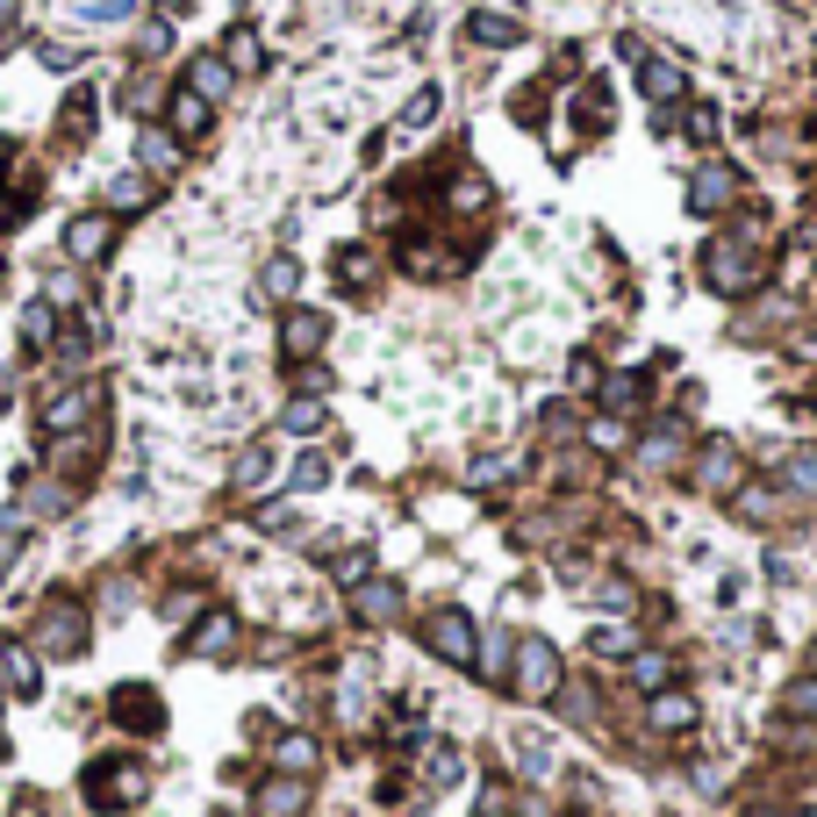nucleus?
Wrapping results in <instances>:
<instances>
[{
  "instance_id": "f257e3e1",
  "label": "nucleus",
  "mask_w": 817,
  "mask_h": 817,
  "mask_svg": "<svg viewBox=\"0 0 817 817\" xmlns=\"http://www.w3.org/2000/svg\"><path fill=\"white\" fill-rule=\"evenodd\" d=\"M510 681H516V696L524 703H552L566 688V674H560V653L545 646V638H524L516 646V667H510Z\"/></svg>"
},
{
  "instance_id": "5701e85b",
  "label": "nucleus",
  "mask_w": 817,
  "mask_h": 817,
  "mask_svg": "<svg viewBox=\"0 0 817 817\" xmlns=\"http://www.w3.org/2000/svg\"><path fill=\"white\" fill-rule=\"evenodd\" d=\"M631 681H638L646 696H660L667 681H674V660H667V653H631Z\"/></svg>"
},
{
  "instance_id": "a878e982",
  "label": "nucleus",
  "mask_w": 817,
  "mask_h": 817,
  "mask_svg": "<svg viewBox=\"0 0 817 817\" xmlns=\"http://www.w3.org/2000/svg\"><path fill=\"white\" fill-rule=\"evenodd\" d=\"M230 480H237V488H258V480H272V452H266V444H244L237 466H230Z\"/></svg>"
},
{
  "instance_id": "ddd939ff",
  "label": "nucleus",
  "mask_w": 817,
  "mask_h": 817,
  "mask_svg": "<svg viewBox=\"0 0 817 817\" xmlns=\"http://www.w3.org/2000/svg\"><path fill=\"white\" fill-rule=\"evenodd\" d=\"M638 94H646V101H681L688 80H681V65H667V58H638Z\"/></svg>"
},
{
  "instance_id": "1a4fd4ad",
  "label": "nucleus",
  "mask_w": 817,
  "mask_h": 817,
  "mask_svg": "<svg viewBox=\"0 0 817 817\" xmlns=\"http://www.w3.org/2000/svg\"><path fill=\"white\" fill-rule=\"evenodd\" d=\"M94 424V388H51L44 394V430H86Z\"/></svg>"
},
{
  "instance_id": "6e6552de",
  "label": "nucleus",
  "mask_w": 817,
  "mask_h": 817,
  "mask_svg": "<svg viewBox=\"0 0 817 817\" xmlns=\"http://www.w3.org/2000/svg\"><path fill=\"white\" fill-rule=\"evenodd\" d=\"M696 488L703 495H739V488H746V466H739L732 444H710V452L696 460Z\"/></svg>"
},
{
  "instance_id": "20e7f679",
  "label": "nucleus",
  "mask_w": 817,
  "mask_h": 817,
  "mask_svg": "<svg viewBox=\"0 0 817 817\" xmlns=\"http://www.w3.org/2000/svg\"><path fill=\"white\" fill-rule=\"evenodd\" d=\"M36 646L51 653V660H80L86 653V610L80 602H51L44 624H36Z\"/></svg>"
},
{
  "instance_id": "412c9836",
  "label": "nucleus",
  "mask_w": 817,
  "mask_h": 817,
  "mask_svg": "<svg viewBox=\"0 0 817 817\" xmlns=\"http://www.w3.org/2000/svg\"><path fill=\"white\" fill-rule=\"evenodd\" d=\"M638 460H646L653 474H667V466L681 460V424H660V430H653L646 444H638Z\"/></svg>"
},
{
  "instance_id": "393cba45",
  "label": "nucleus",
  "mask_w": 817,
  "mask_h": 817,
  "mask_svg": "<svg viewBox=\"0 0 817 817\" xmlns=\"http://www.w3.org/2000/svg\"><path fill=\"white\" fill-rule=\"evenodd\" d=\"M272 767H288V775H308V767H316V739L288 732L280 746H272Z\"/></svg>"
},
{
  "instance_id": "0eeeda50",
  "label": "nucleus",
  "mask_w": 817,
  "mask_h": 817,
  "mask_svg": "<svg viewBox=\"0 0 817 817\" xmlns=\"http://www.w3.org/2000/svg\"><path fill=\"white\" fill-rule=\"evenodd\" d=\"M330 338V316H316V308H288V324H280V352L288 358H316Z\"/></svg>"
},
{
  "instance_id": "dca6fc26",
  "label": "nucleus",
  "mask_w": 817,
  "mask_h": 817,
  "mask_svg": "<svg viewBox=\"0 0 817 817\" xmlns=\"http://www.w3.org/2000/svg\"><path fill=\"white\" fill-rule=\"evenodd\" d=\"M352 610L366 617V624H388L394 610H402V588L394 581H358V596H352Z\"/></svg>"
},
{
  "instance_id": "7ed1b4c3",
  "label": "nucleus",
  "mask_w": 817,
  "mask_h": 817,
  "mask_svg": "<svg viewBox=\"0 0 817 817\" xmlns=\"http://www.w3.org/2000/svg\"><path fill=\"white\" fill-rule=\"evenodd\" d=\"M424 646L438 653V660H452V667H480V638H474V617L466 610H438L424 624Z\"/></svg>"
},
{
  "instance_id": "72a5a7b5",
  "label": "nucleus",
  "mask_w": 817,
  "mask_h": 817,
  "mask_svg": "<svg viewBox=\"0 0 817 817\" xmlns=\"http://www.w3.org/2000/svg\"><path fill=\"white\" fill-rule=\"evenodd\" d=\"M258 58H266V51H258V36H252V29L230 36V72H258Z\"/></svg>"
},
{
  "instance_id": "6ab92c4d",
  "label": "nucleus",
  "mask_w": 817,
  "mask_h": 817,
  "mask_svg": "<svg viewBox=\"0 0 817 817\" xmlns=\"http://www.w3.org/2000/svg\"><path fill=\"white\" fill-rule=\"evenodd\" d=\"M144 202H151V172H115L108 180V216H130Z\"/></svg>"
},
{
  "instance_id": "473e14b6",
  "label": "nucleus",
  "mask_w": 817,
  "mask_h": 817,
  "mask_svg": "<svg viewBox=\"0 0 817 817\" xmlns=\"http://www.w3.org/2000/svg\"><path fill=\"white\" fill-rule=\"evenodd\" d=\"M638 646V631L631 624H602V631H588V653H631Z\"/></svg>"
},
{
  "instance_id": "ea45409f",
  "label": "nucleus",
  "mask_w": 817,
  "mask_h": 817,
  "mask_svg": "<svg viewBox=\"0 0 817 817\" xmlns=\"http://www.w3.org/2000/svg\"><path fill=\"white\" fill-rule=\"evenodd\" d=\"M488 202V187H480V180H460V187H452V208H480Z\"/></svg>"
},
{
  "instance_id": "7c9ffc66",
  "label": "nucleus",
  "mask_w": 817,
  "mask_h": 817,
  "mask_svg": "<svg viewBox=\"0 0 817 817\" xmlns=\"http://www.w3.org/2000/svg\"><path fill=\"white\" fill-rule=\"evenodd\" d=\"M782 480H789L796 495H817V452H789V460H782Z\"/></svg>"
},
{
  "instance_id": "f704fd0d",
  "label": "nucleus",
  "mask_w": 817,
  "mask_h": 817,
  "mask_svg": "<svg viewBox=\"0 0 817 817\" xmlns=\"http://www.w3.org/2000/svg\"><path fill=\"white\" fill-rule=\"evenodd\" d=\"M36 58H44V65H51V72H72V65H80L86 51H72V44H51V36H44V44H36Z\"/></svg>"
},
{
  "instance_id": "423d86ee",
  "label": "nucleus",
  "mask_w": 817,
  "mask_h": 817,
  "mask_svg": "<svg viewBox=\"0 0 817 817\" xmlns=\"http://www.w3.org/2000/svg\"><path fill=\"white\" fill-rule=\"evenodd\" d=\"M108 717L130 724V732H158V724H166V710H158V696L144 688V681H122L115 696H108Z\"/></svg>"
},
{
  "instance_id": "39448f33",
  "label": "nucleus",
  "mask_w": 817,
  "mask_h": 817,
  "mask_svg": "<svg viewBox=\"0 0 817 817\" xmlns=\"http://www.w3.org/2000/svg\"><path fill=\"white\" fill-rule=\"evenodd\" d=\"M108 244H115V222H108V208H86V216L65 222V258H72V266H94V258H108Z\"/></svg>"
},
{
  "instance_id": "9b49d317",
  "label": "nucleus",
  "mask_w": 817,
  "mask_h": 817,
  "mask_svg": "<svg viewBox=\"0 0 817 817\" xmlns=\"http://www.w3.org/2000/svg\"><path fill=\"white\" fill-rule=\"evenodd\" d=\"M230 86H237V72H230V58L202 51V58H194V65H187V94H202L208 108H216L222 94H230Z\"/></svg>"
},
{
  "instance_id": "4468645a",
  "label": "nucleus",
  "mask_w": 817,
  "mask_h": 817,
  "mask_svg": "<svg viewBox=\"0 0 817 817\" xmlns=\"http://www.w3.org/2000/svg\"><path fill=\"white\" fill-rule=\"evenodd\" d=\"M258 810H266V817H302L308 810V782H302V775L266 782V789H258Z\"/></svg>"
},
{
  "instance_id": "79ce46f5",
  "label": "nucleus",
  "mask_w": 817,
  "mask_h": 817,
  "mask_svg": "<svg viewBox=\"0 0 817 817\" xmlns=\"http://www.w3.org/2000/svg\"><path fill=\"white\" fill-rule=\"evenodd\" d=\"M488 817H495V810H488Z\"/></svg>"
},
{
  "instance_id": "b1692460",
  "label": "nucleus",
  "mask_w": 817,
  "mask_h": 817,
  "mask_svg": "<svg viewBox=\"0 0 817 817\" xmlns=\"http://www.w3.org/2000/svg\"><path fill=\"white\" fill-rule=\"evenodd\" d=\"M466 36H474V44H488V51H510V44H516V22H510V15H474V22H466Z\"/></svg>"
},
{
  "instance_id": "aec40b11",
  "label": "nucleus",
  "mask_w": 817,
  "mask_h": 817,
  "mask_svg": "<svg viewBox=\"0 0 817 817\" xmlns=\"http://www.w3.org/2000/svg\"><path fill=\"white\" fill-rule=\"evenodd\" d=\"M688 724H696V703L660 688V696H653V732H688Z\"/></svg>"
},
{
  "instance_id": "c756f323",
  "label": "nucleus",
  "mask_w": 817,
  "mask_h": 817,
  "mask_svg": "<svg viewBox=\"0 0 817 817\" xmlns=\"http://www.w3.org/2000/svg\"><path fill=\"white\" fill-rule=\"evenodd\" d=\"M438 86H424V94H408V108H402V130H430V122H438Z\"/></svg>"
},
{
  "instance_id": "f03ea898",
  "label": "nucleus",
  "mask_w": 817,
  "mask_h": 817,
  "mask_svg": "<svg viewBox=\"0 0 817 817\" xmlns=\"http://www.w3.org/2000/svg\"><path fill=\"white\" fill-rule=\"evenodd\" d=\"M703 272H710V288L717 294H746L753 280H760V252L739 237H717L710 252H703Z\"/></svg>"
},
{
  "instance_id": "9d476101",
  "label": "nucleus",
  "mask_w": 817,
  "mask_h": 817,
  "mask_svg": "<svg viewBox=\"0 0 817 817\" xmlns=\"http://www.w3.org/2000/svg\"><path fill=\"white\" fill-rule=\"evenodd\" d=\"M732 194H739L732 166H703L696 180H688V208H696V216H717V208H732Z\"/></svg>"
},
{
  "instance_id": "2f4dec72",
  "label": "nucleus",
  "mask_w": 817,
  "mask_h": 817,
  "mask_svg": "<svg viewBox=\"0 0 817 817\" xmlns=\"http://www.w3.org/2000/svg\"><path fill=\"white\" fill-rule=\"evenodd\" d=\"M86 130H94V94H72V101H65V130H58V136H65V144H80Z\"/></svg>"
},
{
  "instance_id": "4be33fe9",
  "label": "nucleus",
  "mask_w": 817,
  "mask_h": 817,
  "mask_svg": "<svg viewBox=\"0 0 817 817\" xmlns=\"http://www.w3.org/2000/svg\"><path fill=\"white\" fill-rule=\"evenodd\" d=\"M294 280H302V266H294V258L280 252V258H266V272H258V294H266V302H288V294H294Z\"/></svg>"
},
{
  "instance_id": "2eb2a0df",
  "label": "nucleus",
  "mask_w": 817,
  "mask_h": 817,
  "mask_svg": "<svg viewBox=\"0 0 817 817\" xmlns=\"http://www.w3.org/2000/svg\"><path fill=\"white\" fill-rule=\"evenodd\" d=\"M208 122H216V115H208V101L180 86V94H172V136H180V144H202V136H208Z\"/></svg>"
},
{
  "instance_id": "c85d7f7f",
  "label": "nucleus",
  "mask_w": 817,
  "mask_h": 817,
  "mask_svg": "<svg viewBox=\"0 0 817 817\" xmlns=\"http://www.w3.org/2000/svg\"><path fill=\"white\" fill-rule=\"evenodd\" d=\"M280 424H288L294 438H308V430H324V402H316V394H302V402L280 408Z\"/></svg>"
},
{
  "instance_id": "e433bc0d",
  "label": "nucleus",
  "mask_w": 817,
  "mask_h": 817,
  "mask_svg": "<svg viewBox=\"0 0 817 817\" xmlns=\"http://www.w3.org/2000/svg\"><path fill=\"white\" fill-rule=\"evenodd\" d=\"M789 710H796V717H817V681H796V688H789Z\"/></svg>"
},
{
  "instance_id": "f3484780",
  "label": "nucleus",
  "mask_w": 817,
  "mask_h": 817,
  "mask_svg": "<svg viewBox=\"0 0 817 817\" xmlns=\"http://www.w3.org/2000/svg\"><path fill=\"white\" fill-rule=\"evenodd\" d=\"M230 646H237V617H202V631H194V638H187V653H194V660H216V653H230Z\"/></svg>"
},
{
  "instance_id": "58836bf2",
  "label": "nucleus",
  "mask_w": 817,
  "mask_h": 817,
  "mask_svg": "<svg viewBox=\"0 0 817 817\" xmlns=\"http://www.w3.org/2000/svg\"><path fill=\"white\" fill-rule=\"evenodd\" d=\"M324 480H330V460H302L294 466V488H324Z\"/></svg>"
},
{
  "instance_id": "a211bd4d",
  "label": "nucleus",
  "mask_w": 817,
  "mask_h": 817,
  "mask_svg": "<svg viewBox=\"0 0 817 817\" xmlns=\"http://www.w3.org/2000/svg\"><path fill=\"white\" fill-rule=\"evenodd\" d=\"M0 681H8L15 696H36V688H44V674H36V653H29V646H8V653H0Z\"/></svg>"
},
{
  "instance_id": "cd10ccee",
  "label": "nucleus",
  "mask_w": 817,
  "mask_h": 817,
  "mask_svg": "<svg viewBox=\"0 0 817 817\" xmlns=\"http://www.w3.org/2000/svg\"><path fill=\"white\" fill-rule=\"evenodd\" d=\"M646 402V374H617L602 380V408H638Z\"/></svg>"
},
{
  "instance_id": "f8f14e48",
  "label": "nucleus",
  "mask_w": 817,
  "mask_h": 817,
  "mask_svg": "<svg viewBox=\"0 0 817 817\" xmlns=\"http://www.w3.org/2000/svg\"><path fill=\"white\" fill-rule=\"evenodd\" d=\"M136 166L151 172V180H172V172H180V136H166V130H136Z\"/></svg>"
},
{
  "instance_id": "4c0bfd02",
  "label": "nucleus",
  "mask_w": 817,
  "mask_h": 817,
  "mask_svg": "<svg viewBox=\"0 0 817 817\" xmlns=\"http://www.w3.org/2000/svg\"><path fill=\"white\" fill-rule=\"evenodd\" d=\"M624 438H631V430L617 424V416H596V424H588V444H624Z\"/></svg>"
},
{
  "instance_id": "c9c22d12",
  "label": "nucleus",
  "mask_w": 817,
  "mask_h": 817,
  "mask_svg": "<svg viewBox=\"0 0 817 817\" xmlns=\"http://www.w3.org/2000/svg\"><path fill=\"white\" fill-rule=\"evenodd\" d=\"M510 631H495V638H488V660H480V667H488V674H510Z\"/></svg>"
},
{
  "instance_id": "bb28decb",
  "label": "nucleus",
  "mask_w": 817,
  "mask_h": 817,
  "mask_svg": "<svg viewBox=\"0 0 817 817\" xmlns=\"http://www.w3.org/2000/svg\"><path fill=\"white\" fill-rule=\"evenodd\" d=\"M58 338V308L51 302H29L22 308V344H51Z\"/></svg>"
},
{
  "instance_id": "a19ab883",
  "label": "nucleus",
  "mask_w": 817,
  "mask_h": 817,
  "mask_svg": "<svg viewBox=\"0 0 817 817\" xmlns=\"http://www.w3.org/2000/svg\"><path fill=\"white\" fill-rule=\"evenodd\" d=\"M810 667H817V653H810Z\"/></svg>"
}]
</instances>
